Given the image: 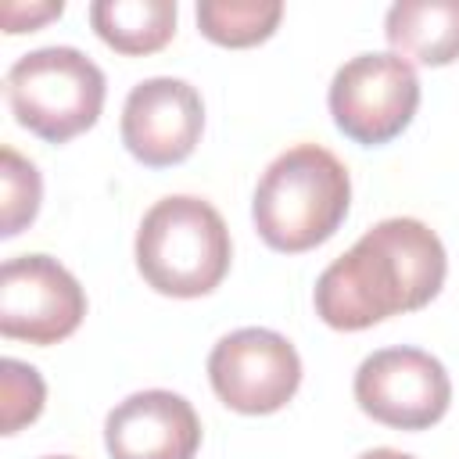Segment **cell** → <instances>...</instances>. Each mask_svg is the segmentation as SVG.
Listing matches in <instances>:
<instances>
[{
	"label": "cell",
	"mask_w": 459,
	"mask_h": 459,
	"mask_svg": "<svg viewBox=\"0 0 459 459\" xmlns=\"http://www.w3.org/2000/svg\"><path fill=\"white\" fill-rule=\"evenodd\" d=\"M283 18L280 0H201L197 29L219 47L265 43Z\"/></svg>",
	"instance_id": "13"
},
{
	"label": "cell",
	"mask_w": 459,
	"mask_h": 459,
	"mask_svg": "<svg viewBox=\"0 0 459 459\" xmlns=\"http://www.w3.org/2000/svg\"><path fill=\"white\" fill-rule=\"evenodd\" d=\"M4 93L22 129L47 143H68L100 118L108 82L82 50L39 47L7 68Z\"/></svg>",
	"instance_id": "4"
},
{
	"label": "cell",
	"mask_w": 459,
	"mask_h": 459,
	"mask_svg": "<svg viewBox=\"0 0 459 459\" xmlns=\"http://www.w3.org/2000/svg\"><path fill=\"white\" fill-rule=\"evenodd\" d=\"M122 143L147 169H169L194 154L204 133L201 93L176 75L136 82L122 104Z\"/></svg>",
	"instance_id": "9"
},
{
	"label": "cell",
	"mask_w": 459,
	"mask_h": 459,
	"mask_svg": "<svg viewBox=\"0 0 459 459\" xmlns=\"http://www.w3.org/2000/svg\"><path fill=\"white\" fill-rule=\"evenodd\" d=\"M43 201V179L39 169L22 158L14 147L0 151V237L11 240L25 226L36 222Z\"/></svg>",
	"instance_id": "14"
},
{
	"label": "cell",
	"mask_w": 459,
	"mask_h": 459,
	"mask_svg": "<svg viewBox=\"0 0 459 459\" xmlns=\"http://www.w3.org/2000/svg\"><path fill=\"white\" fill-rule=\"evenodd\" d=\"M359 409L394 430H427L452 405V380L441 359L423 348H380L355 369Z\"/></svg>",
	"instance_id": "6"
},
{
	"label": "cell",
	"mask_w": 459,
	"mask_h": 459,
	"mask_svg": "<svg viewBox=\"0 0 459 459\" xmlns=\"http://www.w3.org/2000/svg\"><path fill=\"white\" fill-rule=\"evenodd\" d=\"M348 204L351 176L344 161L319 143H298L262 172L251 197V219L273 251L301 255L337 233Z\"/></svg>",
	"instance_id": "2"
},
{
	"label": "cell",
	"mask_w": 459,
	"mask_h": 459,
	"mask_svg": "<svg viewBox=\"0 0 459 459\" xmlns=\"http://www.w3.org/2000/svg\"><path fill=\"white\" fill-rule=\"evenodd\" d=\"M359 459H416V455L398 452V448H369V452H362Z\"/></svg>",
	"instance_id": "17"
},
{
	"label": "cell",
	"mask_w": 459,
	"mask_h": 459,
	"mask_svg": "<svg viewBox=\"0 0 459 459\" xmlns=\"http://www.w3.org/2000/svg\"><path fill=\"white\" fill-rule=\"evenodd\" d=\"M326 104L348 140L380 147L409 129L420 108V75L391 50H366L333 72Z\"/></svg>",
	"instance_id": "5"
},
{
	"label": "cell",
	"mask_w": 459,
	"mask_h": 459,
	"mask_svg": "<svg viewBox=\"0 0 459 459\" xmlns=\"http://www.w3.org/2000/svg\"><path fill=\"white\" fill-rule=\"evenodd\" d=\"M133 255L151 290L165 298H201L226 280L233 244L222 215L204 197L169 194L140 219Z\"/></svg>",
	"instance_id": "3"
},
{
	"label": "cell",
	"mask_w": 459,
	"mask_h": 459,
	"mask_svg": "<svg viewBox=\"0 0 459 459\" xmlns=\"http://www.w3.org/2000/svg\"><path fill=\"white\" fill-rule=\"evenodd\" d=\"M391 54L441 68L459 57V0H398L384 14Z\"/></svg>",
	"instance_id": "11"
},
{
	"label": "cell",
	"mask_w": 459,
	"mask_h": 459,
	"mask_svg": "<svg viewBox=\"0 0 459 459\" xmlns=\"http://www.w3.org/2000/svg\"><path fill=\"white\" fill-rule=\"evenodd\" d=\"M86 290L50 255H18L0 265V333L29 344H57L79 330Z\"/></svg>",
	"instance_id": "8"
},
{
	"label": "cell",
	"mask_w": 459,
	"mask_h": 459,
	"mask_svg": "<svg viewBox=\"0 0 459 459\" xmlns=\"http://www.w3.org/2000/svg\"><path fill=\"white\" fill-rule=\"evenodd\" d=\"M176 0H93L90 25L118 54L140 57L161 50L176 32Z\"/></svg>",
	"instance_id": "12"
},
{
	"label": "cell",
	"mask_w": 459,
	"mask_h": 459,
	"mask_svg": "<svg viewBox=\"0 0 459 459\" xmlns=\"http://www.w3.org/2000/svg\"><path fill=\"white\" fill-rule=\"evenodd\" d=\"M104 448L111 459H194L201 448V420L183 394L147 387L108 412Z\"/></svg>",
	"instance_id": "10"
},
{
	"label": "cell",
	"mask_w": 459,
	"mask_h": 459,
	"mask_svg": "<svg viewBox=\"0 0 459 459\" xmlns=\"http://www.w3.org/2000/svg\"><path fill=\"white\" fill-rule=\"evenodd\" d=\"M65 14V4L61 0H32V4H22V0H4L0 4V22H4V32L18 36V32H32L54 18Z\"/></svg>",
	"instance_id": "16"
},
{
	"label": "cell",
	"mask_w": 459,
	"mask_h": 459,
	"mask_svg": "<svg viewBox=\"0 0 459 459\" xmlns=\"http://www.w3.org/2000/svg\"><path fill=\"white\" fill-rule=\"evenodd\" d=\"M47 402V384L36 366L22 359L0 362V427L4 434H18L22 427L36 423Z\"/></svg>",
	"instance_id": "15"
},
{
	"label": "cell",
	"mask_w": 459,
	"mask_h": 459,
	"mask_svg": "<svg viewBox=\"0 0 459 459\" xmlns=\"http://www.w3.org/2000/svg\"><path fill=\"white\" fill-rule=\"evenodd\" d=\"M208 380L219 402L244 416H269L283 409L301 387L298 348L265 326H240L208 355Z\"/></svg>",
	"instance_id": "7"
},
{
	"label": "cell",
	"mask_w": 459,
	"mask_h": 459,
	"mask_svg": "<svg viewBox=\"0 0 459 459\" xmlns=\"http://www.w3.org/2000/svg\"><path fill=\"white\" fill-rule=\"evenodd\" d=\"M445 273L448 255L441 237L420 219L394 215L369 226L319 273L312 305L333 330H366L430 305L445 287Z\"/></svg>",
	"instance_id": "1"
},
{
	"label": "cell",
	"mask_w": 459,
	"mask_h": 459,
	"mask_svg": "<svg viewBox=\"0 0 459 459\" xmlns=\"http://www.w3.org/2000/svg\"><path fill=\"white\" fill-rule=\"evenodd\" d=\"M43 459H75V455H43Z\"/></svg>",
	"instance_id": "18"
}]
</instances>
